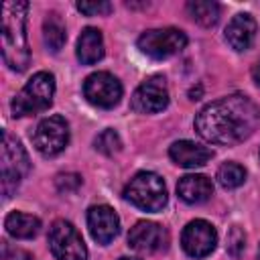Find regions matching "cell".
<instances>
[{
	"label": "cell",
	"instance_id": "19",
	"mask_svg": "<svg viewBox=\"0 0 260 260\" xmlns=\"http://www.w3.org/2000/svg\"><path fill=\"white\" fill-rule=\"evenodd\" d=\"M43 39H45V45L53 53H59L61 47L65 45V41H67L65 24L57 14H49L45 18V22H43Z\"/></svg>",
	"mask_w": 260,
	"mask_h": 260
},
{
	"label": "cell",
	"instance_id": "17",
	"mask_svg": "<svg viewBox=\"0 0 260 260\" xmlns=\"http://www.w3.org/2000/svg\"><path fill=\"white\" fill-rule=\"evenodd\" d=\"M104 57V39L102 32L93 26L83 28L77 39V59L83 65H93Z\"/></svg>",
	"mask_w": 260,
	"mask_h": 260
},
{
	"label": "cell",
	"instance_id": "21",
	"mask_svg": "<svg viewBox=\"0 0 260 260\" xmlns=\"http://www.w3.org/2000/svg\"><path fill=\"white\" fill-rule=\"evenodd\" d=\"M246 181V169L238 162H225L217 171V183L223 189H236Z\"/></svg>",
	"mask_w": 260,
	"mask_h": 260
},
{
	"label": "cell",
	"instance_id": "16",
	"mask_svg": "<svg viewBox=\"0 0 260 260\" xmlns=\"http://www.w3.org/2000/svg\"><path fill=\"white\" fill-rule=\"evenodd\" d=\"M177 193L185 203H203L211 197L213 185L205 175H185L177 183Z\"/></svg>",
	"mask_w": 260,
	"mask_h": 260
},
{
	"label": "cell",
	"instance_id": "11",
	"mask_svg": "<svg viewBox=\"0 0 260 260\" xmlns=\"http://www.w3.org/2000/svg\"><path fill=\"white\" fill-rule=\"evenodd\" d=\"M183 250L193 258H205L213 252L217 244V232L215 228L205 219H193L185 225L181 234Z\"/></svg>",
	"mask_w": 260,
	"mask_h": 260
},
{
	"label": "cell",
	"instance_id": "3",
	"mask_svg": "<svg viewBox=\"0 0 260 260\" xmlns=\"http://www.w3.org/2000/svg\"><path fill=\"white\" fill-rule=\"evenodd\" d=\"M53 93L55 77L47 71H39L24 83V87L12 100V114L16 118L39 114L53 104Z\"/></svg>",
	"mask_w": 260,
	"mask_h": 260
},
{
	"label": "cell",
	"instance_id": "24",
	"mask_svg": "<svg viewBox=\"0 0 260 260\" xmlns=\"http://www.w3.org/2000/svg\"><path fill=\"white\" fill-rule=\"evenodd\" d=\"M77 10L87 16H102L112 12V4L110 2H77Z\"/></svg>",
	"mask_w": 260,
	"mask_h": 260
},
{
	"label": "cell",
	"instance_id": "6",
	"mask_svg": "<svg viewBox=\"0 0 260 260\" xmlns=\"http://www.w3.org/2000/svg\"><path fill=\"white\" fill-rule=\"evenodd\" d=\"M187 45V35L179 28H150L138 37V49L152 59H167L181 53Z\"/></svg>",
	"mask_w": 260,
	"mask_h": 260
},
{
	"label": "cell",
	"instance_id": "7",
	"mask_svg": "<svg viewBox=\"0 0 260 260\" xmlns=\"http://www.w3.org/2000/svg\"><path fill=\"white\" fill-rule=\"evenodd\" d=\"M49 248L57 260H85L87 248L81 234L65 219L53 221L49 228Z\"/></svg>",
	"mask_w": 260,
	"mask_h": 260
},
{
	"label": "cell",
	"instance_id": "26",
	"mask_svg": "<svg viewBox=\"0 0 260 260\" xmlns=\"http://www.w3.org/2000/svg\"><path fill=\"white\" fill-rule=\"evenodd\" d=\"M252 77H254V81L260 85V59L256 61V65L252 67Z\"/></svg>",
	"mask_w": 260,
	"mask_h": 260
},
{
	"label": "cell",
	"instance_id": "8",
	"mask_svg": "<svg viewBox=\"0 0 260 260\" xmlns=\"http://www.w3.org/2000/svg\"><path fill=\"white\" fill-rule=\"evenodd\" d=\"M35 148L43 154V156H55L59 154L67 142H69V126L65 122L63 116H49L45 118L32 136Z\"/></svg>",
	"mask_w": 260,
	"mask_h": 260
},
{
	"label": "cell",
	"instance_id": "12",
	"mask_svg": "<svg viewBox=\"0 0 260 260\" xmlns=\"http://www.w3.org/2000/svg\"><path fill=\"white\" fill-rule=\"evenodd\" d=\"M87 228L98 244H110L120 232V219L110 205H93L87 211Z\"/></svg>",
	"mask_w": 260,
	"mask_h": 260
},
{
	"label": "cell",
	"instance_id": "15",
	"mask_svg": "<svg viewBox=\"0 0 260 260\" xmlns=\"http://www.w3.org/2000/svg\"><path fill=\"white\" fill-rule=\"evenodd\" d=\"M256 20L250 16V14H236L230 24L225 26V41L230 43L232 49L236 51H246L252 47L254 43V37H256Z\"/></svg>",
	"mask_w": 260,
	"mask_h": 260
},
{
	"label": "cell",
	"instance_id": "2",
	"mask_svg": "<svg viewBox=\"0 0 260 260\" xmlns=\"http://www.w3.org/2000/svg\"><path fill=\"white\" fill-rule=\"evenodd\" d=\"M26 10L28 4L20 0L2 4V57L12 71H24L30 59L26 41Z\"/></svg>",
	"mask_w": 260,
	"mask_h": 260
},
{
	"label": "cell",
	"instance_id": "13",
	"mask_svg": "<svg viewBox=\"0 0 260 260\" xmlns=\"http://www.w3.org/2000/svg\"><path fill=\"white\" fill-rule=\"evenodd\" d=\"M169 236L162 225L154 221H138L128 232V246L136 252H156L165 248Z\"/></svg>",
	"mask_w": 260,
	"mask_h": 260
},
{
	"label": "cell",
	"instance_id": "23",
	"mask_svg": "<svg viewBox=\"0 0 260 260\" xmlns=\"http://www.w3.org/2000/svg\"><path fill=\"white\" fill-rule=\"evenodd\" d=\"M244 246H246V236H244V232L238 225H234L230 236H228V252L238 258L244 252Z\"/></svg>",
	"mask_w": 260,
	"mask_h": 260
},
{
	"label": "cell",
	"instance_id": "1",
	"mask_svg": "<svg viewBox=\"0 0 260 260\" xmlns=\"http://www.w3.org/2000/svg\"><path fill=\"white\" fill-rule=\"evenodd\" d=\"M260 120L258 106L242 95H225L207 104L195 118V130L213 144H238L248 138Z\"/></svg>",
	"mask_w": 260,
	"mask_h": 260
},
{
	"label": "cell",
	"instance_id": "9",
	"mask_svg": "<svg viewBox=\"0 0 260 260\" xmlns=\"http://www.w3.org/2000/svg\"><path fill=\"white\" fill-rule=\"evenodd\" d=\"M83 95L98 108H114L122 98V83L108 71L91 73L83 83Z\"/></svg>",
	"mask_w": 260,
	"mask_h": 260
},
{
	"label": "cell",
	"instance_id": "20",
	"mask_svg": "<svg viewBox=\"0 0 260 260\" xmlns=\"http://www.w3.org/2000/svg\"><path fill=\"white\" fill-rule=\"evenodd\" d=\"M187 10L203 26H213L219 18V4L213 0H191L187 2Z\"/></svg>",
	"mask_w": 260,
	"mask_h": 260
},
{
	"label": "cell",
	"instance_id": "4",
	"mask_svg": "<svg viewBox=\"0 0 260 260\" xmlns=\"http://www.w3.org/2000/svg\"><path fill=\"white\" fill-rule=\"evenodd\" d=\"M124 197L144 211H160L167 205V187L165 181L150 171H142L130 179L124 187Z\"/></svg>",
	"mask_w": 260,
	"mask_h": 260
},
{
	"label": "cell",
	"instance_id": "22",
	"mask_svg": "<svg viewBox=\"0 0 260 260\" xmlns=\"http://www.w3.org/2000/svg\"><path fill=\"white\" fill-rule=\"evenodd\" d=\"M95 148L100 152H104V154H114V152H118L122 148V140H120V136H118L116 130L108 128V130H104L95 138Z\"/></svg>",
	"mask_w": 260,
	"mask_h": 260
},
{
	"label": "cell",
	"instance_id": "10",
	"mask_svg": "<svg viewBox=\"0 0 260 260\" xmlns=\"http://www.w3.org/2000/svg\"><path fill=\"white\" fill-rule=\"evenodd\" d=\"M132 110L138 114H156L169 106V89L162 77L154 75L142 81L132 93Z\"/></svg>",
	"mask_w": 260,
	"mask_h": 260
},
{
	"label": "cell",
	"instance_id": "14",
	"mask_svg": "<svg viewBox=\"0 0 260 260\" xmlns=\"http://www.w3.org/2000/svg\"><path fill=\"white\" fill-rule=\"evenodd\" d=\"M169 156L179 167L197 169V167L207 165L211 160L213 152H211V148H207L203 144H197V142H191V140H179V142L171 144Z\"/></svg>",
	"mask_w": 260,
	"mask_h": 260
},
{
	"label": "cell",
	"instance_id": "28",
	"mask_svg": "<svg viewBox=\"0 0 260 260\" xmlns=\"http://www.w3.org/2000/svg\"><path fill=\"white\" fill-rule=\"evenodd\" d=\"M258 256H260V248H258Z\"/></svg>",
	"mask_w": 260,
	"mask_h": 260
},
{
	"label": "cell",
	"instance_id": "25",
	"mask_svg": "<svg viewBox=\"0 0 260 260\" xmlns=\"http://www.w3.org/2000/svg\"><path fill=\"white\" fill-rule=\"evenodd\" d=\"M81 185V177L75 173H65L57 177V189L59 191H75Z\"/></svg>",
	"mask_w": 260,
	"mask_h": 260
},
{
	"label": "cell",
	"instance_id": "5",
	"mask_svg": "<svg viewBox=\"0 0 260 260\" xmlns=\"http://www.w3.org/2000/svg\"><path fill=\"white\" fill-rule=\"evenodd\" d=\"M0 169H2V193L10 197L20 185L22 177L28 173L30 162L22 144L10 134L2 132V148H0Z\"/></svg>",
	"mask_w": 260,
	"mask_h": 260
},
{
	"label": "cell",
	"instance_id": "27",
	"mask_svg": "<svg viewBox=\"0 0 260 260\" xmlns=\"http://www.w3.org/2000/svg\"><path fill=\"white\" fill-rule=\"evenodd\" d=\"M120 260H136V258H120Z\"/></svg>",
	"mask_w": 260,
	"mask_h": 260
},
{
	"label": "cell",
	"instance_id": "18",
	"mask_svg": "<svg viewBox=\"0 0 260 260\" xmlns=\"http://www.w3.org/2000/svg\"><path fill=\"white\" fill-rule=\"evenodd\" d=\"M6 232L12 236V238H18V240H28V238H35L41 230V219L35 217V215H28V213H22V211H12L6 215Z\"/></svg>",
	"mask_w": 260,
	"mask_h": 260
}]
</instances>
